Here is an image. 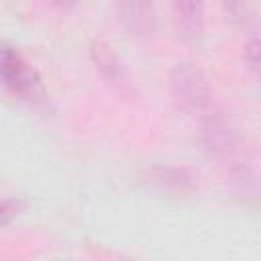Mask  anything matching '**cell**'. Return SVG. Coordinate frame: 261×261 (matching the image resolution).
I'll use <instances>...</instances> for the list:
<instances>
[{"mask_svg":"<svg viewBox=\"0 0 261 261\" xmlns=\"http://www.w3.org/2000/svg\"><path fill=\"white\" fill-rule=\"evenodd\" d=\"M169 92L173 102L192 118L204 120L218 112L208 77L198 65L190 61H179L171 67Z\"/></svg>","mask_w":261,"mask_h":261,"instance_id":"1","label":"cell"},{"mask_svg":"<svg viewBox=\"0 0 261 261\" xmlns=\"http://www.w3.org/2000/svg\"><path fill=\"white\" fill-rule=\"evenodd\" d=\"M0 84L14 98L41 106L47 102V92L37 69L10 45H0Z\"/></svg>","mask_w":261,"mask_h":261,"instance_id":"2","label":"cell"},{"mask_svg":"<svg viewBox=\"0 0 261 261\" xmlns=\"http://www.w3.org/2000/svg\"><path fill=\"white\" fill-rule=\"evenodd\" d=\"M141 181L169 196H190L200 188V173L186 165H151L141 171Z\"/></svg>","mask_w":261,"mask_h":261,"instance_id":"3","label":"cell"},{"mask_svg":"<svg viewBox=\"0 0 261 261\" xmlns=\"http://www.w3.org/2000/svg\"><path fill=\"white\" fill-rule=\"evenodd\" d=\"M118 18L124 31L133 37H151L157 31L155 0H116Z\"/></svg>","mask_w":261,"mask_h":261,"instance_id":"4","label":"cell"},{"mask_svg":"<svg viewBox=\"0 0 261 261\" xmlns=\"http://www.w3.org/2000/svg\"><path fill=\"white\" fill-rule=\"evenodd\" d=\"M88 53H90L94 67L100 71V75L106 82H110V84H122L124 82L122 59L118 57L116 49L106 39H92Z\"/></svg>","mask_w":261,"mask_h":261,"instance_id":"5","label":"cell"},{"mask_svg":"<svg viewBox=\"0 0 261 261\" xmlns=\"http://www.w3.org/2000/svg\"><path fill=\"white\" fill-rule=\"evenodd\" d=\"M177 31L186 39H198L204 31V0H171Z\"/></svg>","mask_w":261,"mask_h":261,"instance_id":"6","label":"cell"},{"mask_svg":"<svg viewBox=\"0 0 261 261\" xmlns=\"http://www.w3.org/2000/svg\"><path fill=\"white\" fill-rule=\"evenodd\" d=\"M222 10L226 14V20H230L232 27L253 33L255 12L249 0H222Z\"/></svg>","mask_w":261,"mask_h":261,"instance_id":"7","label":"cell"},{"mask_svg":"<svg viewBox=\"0 0 261 261\" xmlns=\"http://www.w3.org/2000/svg\"><path fill=\"white\" fill-rule=\"evenodd\" d=\"M24 210H27V200H22V198H4V200H0V226L10 224Z\"/></svg>","mask_w":261,"mask_h":261,"instance_id":"8","label":"cell"},{"mask_svg":"<svg viewBox=\"0 0 261 261\" xmlns=\"http://www.w3.org/2000/svg\"><path fill=\"white\" fill-rule=\"evenodd\" d=\"M243 61H245L247 69L257 75V71H259V61H261V45H259V39H257L255 33H251V37L245 41V47H243Z\"/></svg>","mask_w":261,"mask_h":261,"instance_id":"9","label":"cell"},{"mask_svg":"<svg viewBox=\"0 0 261 261\" xmlns=\"http://www.w3.org/2000/svg\"><path fill=\"white\" fill-rule=\"evenodd\" d=\"M49 2H51L55 8H59V10H65V12H67V10H71V8L75 6V2H77V0H49Z\"/></svg>","mask_w":261,"mask_h":261,"instance_id":"10","label":"cell"}]
</instances>
